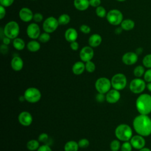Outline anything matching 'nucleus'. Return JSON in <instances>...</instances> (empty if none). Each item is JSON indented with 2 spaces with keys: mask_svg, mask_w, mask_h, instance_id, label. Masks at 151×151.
Listing matches in <instances>:
<instances>
[{
  "mask_svg": "<svg viewBox=\"0 0 151 151\" xmlns=\"http://www.w3.org/2000/svg\"><path fill=\"white\" fill-rule=\"evenodd\" d=\"M132 124L137 134L143 137L151 134V118L148 115L139 114L134 118Z\"/></svg>",
  "mask_w": 151,
  "mask_h": 151,
  "instance_id": "f257e3e1",
  "label": "nucleus"
},
{
  "mask_svg": "<svg viewBox=\"0 0 151 151\" xmlns=\"http://www.w3.org/2000/svg\"><path fill=\"white\" fill-rule=\"evenodd\" d=\"M135 106L139 114L149 115L151 113V95L147 93L139 94L136 100Z\"/></svg>",
  "mask_w": 151,
  "mask_h": 151,
  "instance_id": "f03ea898",
  "label": "nucleus"
},
{
  "mask_svg": "<svg viewBox=\"0 0 151 151\" xmlns=\"http://www.w3.org/2000/svg\"><path fill=\"white\" fill-rule=\"evenodd\" d=\"M114 134L116 137L122 142L129 141L133 135V130L127 124L122 123L119 124L115 129Z\"/></svg>",
  "mask_w": 151,
  "mask_h": 151,
  "instance_id": "7ed1b4c3",
  "label": "nucleus"
},
{
  "mask_svg": "<svg viewBox=\"0 0 151 151\" xmlns=\"http://www.w3.org/2000/svg\"><path fill=\"white\" fill-rule=\"evenodd\" d=\"M4 34L5 37L14 40L19 34L20 28L18 23L15 21H10L8 22L3 28Z\"/></svg>",
  "mask_w": 151,
  "mask_h": 151,
  "instance_id": "20e7f679",
  "label": "nucleus"
},
{
  "mask_svg": "<svg viewBox=\"0 0 151 151\" xmlns=\"http://www.w3.org/2000/svg\"><path fill=\"white\" fill-rule=\"evenodd\" d=\"M23 96L25 100L27 102L36 103L41 100L42 94L38 88L34 87H30L25 90Z\"/></svg>",
  "mask_w": 151,
  "mask_h": 151,
  "instance_id": "39448f33",
  "label": "nucleus"
},
{
  "mask_svg": "<svg viewBox=\"0 0 151 151\" xmlns=\"http://www.w3.org/2000/svg\"><path fill=\"white\" fill-rule=\"evenodd\" d=\"M110 80L113 88L119 91L124 89L127 83L126 76L121 73H116L113 75Z\"/></svg>",
  "mask_w": 151,
  "mask_h": 151,
  "instance_id": "423d86ee",
  "label": "nucleus"
},
{
  "mask_svg": "<svg viewBox=\"0 0 151 151\" xmlns=\"http://www.w3.org/2000/svg\"><path fill=\"white\" fill-rule=\"evenodd\" d=\"M106 18L107 22L114 26L120 25L124 19L122 12L117 9H112L109 11Z\"/></svg>",
  "mask_w": 151,
  "mask_h": 151,
  "instance_id": "0eeeda50",
  "label": "nucleus"
},
{
  "mask_svg": "<svg viewBox=\"0 0 151 151\" xmlns=\"http://www.w3.org/2000/svg\"><path fill=\"white\" fill-rule=\"evenodd\" d=\"M146 82L141 78H134L131 80L129 84V89L130 91L136 94L143 93L146 88Z\"/></svg>",
  "mask_w": 151,
  "mask_h": 151,
  "instance_id": "6e6552de",
  "label": "nucleus"
},
{
  "mask_svg": "<svg viewBox=\"0 0 151 151\" xmlns=\"http://www.w3.org/2000/svg\"><path fill=\"white\" fill-rule=\"evenodd\" d=\"M94 86L98 93L104 94L112 87L111 80L106 77H101L97 78L95 82Z\"/></svg>",
  "mask_w": 151,
  "mask_h": 151,
  "instance_id": "1a4fd4ad",
  "label": "nucleus"
},
{
  "mask_svg": "<svg viewBox=\"0 0 151 151\" xmlns=\"http://www.w3.org/2000/svg\"><path fill=\"white\" fill-rule=\"evenodd\" d=\"M58 19L52 16L45 18L42 23V29L44 32L49 34L54 32L59 26Z\"/></svg>",
  "mask_w": 151,
  "mask_h": 151,
  "instance_id": "9d476101",
  "label": "nucleus"
},
{
  "mask_svg": "<svg viewBox=\"0 0 151 151\" xmlns=\"http://www.w3.org/2000/svg\"><path fill=\"white\" fill-rule=\"evenodd\" d=\"M26 33L27 36L31 40H37L41 34L40 26L36 22L30 23L27 27Z\"/></svg>",
  "mask_w": 151,
  "mask_h": 151,
  "instance_id": "9b49d317",
  "label": "nucleus"
},
{
  "mask_svg": "<svg viewBox=\"0 0 151 151\" xmlns=\"http://www.w3.org/2000/svg\"><path fill=\"white\" fill-rule=\"evenodd\" d=\"M94 55V52L93 48L90 45L83 47L80 51L79 57L81 61L84 63L91 61Z\"/></svg>",
  "mask_w": 151,
  "mask_h": 151,
  "instance_id": "f8f14e48",
  "label": "nucleus"
},
{
  "mask_svg": "<svg viewBox=\"0 0 151 151\" xmlns=\"http://www.w3.org/2000/svg\"><path fill=\"white\" fill-rule=\"evenodd\" d=\"M139 55L133 51H129L125 52L122 57L123 63L126 65H132L137 63L138 61Z\"/></svg>",
  "mask_w": 151,
  "mask_h": 151,
  "instance_id": "ddd939ff",
  "label": "nucleus"
},
{
  "mask_svg": "<svg viewBox=\"0 0 151 151\" xmlns=\"http://www.w3.org/2000/svg\"><path fill=\"white\" fill-rule=\"evenodd\" d=\"M18 120L22 126L27 127L32 124L33 117L29 111H22L18 114Z\"/></svg>",
  "mask_w": 151,
  "mask_h": 151,
  "instance_id": "4468645a",
  "label": "nucleus"
},
{
  "mask_svg": "<svg viewBox=\"0 0 151 151\" xmlns=\"http://www.w3.org/2000/svg\"><path fill=\"white\" fill-rule=\"evenodd\" d=\"M129 141L133 148L138 150L145 147L146 145V140L145 139V137L140 134H137L136 135H133Z\"/></svg>",
  "mask_w": 151,
  "mask_h": 151,
  "instance_id": "2eb2a0df",
  "label": "nucleus"
},
{
  "mask_svg": "<svg viewBox=\"0 0 151 151\" xmlns=\"http://www.w3.org/2000/svg\"><path fill=\"white\" fill-rule=\"evenodd\" d=\"M106 101L110 104H115L117 103L121 97L120 91L114 88L110 89L106 94Z\"/></svg>",
  "mask_w": 151,
  "mask_h": 151,
  "instance_id": "dca6fc26",
  "label": "nucleus"
},
{
  "mask_svg": "<svg viewBox=\"0 0 151 151\" xmlns=\"http://www.w3.org/2000/svg\"><path fill=\"white\" fill-rule=\"evenodd\" d=\"M18 15L22 21L28 22L33 19L34 14L30 8L28 7H22L20 9Z\"/></svg>",
  "mask_w": 151,
  "mask_h": 151,
  "instance_id": "f3484780",
  "label": "nucleus"
},
{
  "mask_svg": "<svg viewBox=\"0 0 151 151\" xmlns=\"http://www.w3.org/2000/svg\"><path fill=\"white\" fill-rule=\"evenodd\" d=\"M64 38L65 40L70 43L76 41L78 38L77 31L74 28H68L64 32Z\"/></svg>",
  "mask_w": 151,
  "mask_h": 151,
  "instance_id": "a211bd4d",
  "label": "nucleus"
},
{
  "mask_svg": "<svg viewBox=\"0 0 151 151\" xmlns=\"http://www.w3.org/2000/svg\"><path fill=\"white\" fill-rule=\"evenodd\" d=\"M11 66L13 70L15 71H19L23 68L24 61L20 57L15 56L11 60Z\"/></svg>",
  "mask_w": 151,
  "mask_h": 151,
  "instance_id": "6ab92c4d",
  "label": "nucleus"
},
{
  "mask_svg": "<svg viewBox=\"0 0 151 151\" xmlns=\"http://www.w3.org/2000/svg\"><path fill=\"white\" fill-rule=\"evenodd\" d=\"M102 42V37L99 34H91L88 40V45L93 48L99 47Z\"/></svg>",
  "mask_w": 151,
  "mask_h": 151,
  "instance_id": "aec40b11",
  "label": "nucleus"
},
{
  "mask_svg": "<svg viewBox=\"0 0 151 151\" xmlns=\"http://www.w3.org/2000/svg\"><path fill=\"white\" fill-rule=\"evenodd\" d=\"M85 70V63L82 61L76 62L72 66V72L74 74L77 76L82 74Z\"/></svg>",
  "mask_w": 151,
  "mask_h": 151,
  "instance_id": "412c9836",
  "label": "nucleus"
},
{
  "mask_svg": "<svg viewBox=\"0 0 151 151\" xmlns=\"http://www.w3.org/2000/svg\"><path fill=\"white\" fill-rule=\"evenodd\" d=\"M74 8L80 11H84L90 6L89 0H74Z\"/></svg>",
  "mask_w": 151,
  "mask_h": 151,
  "instance_id": "4be33fe9",
  "label": "nucleus"
},
{
  "mask_svg": "<svg viewBox=\"0 0 151 151\" xmlns=\"http://www.w3.org/2000/svg\"><path fill=\"white\" fill-rule=\"evenodd\" d=\"M120 26L122 27L123 31H129L132 30L134 28L135 22L133 20L129 18L124 19L121 22Z\"/></svg>",
  "mask_w": 151,
  "mask_h": 151,
  "instance_id": "5701e85b",
  "label": "nucleus"
},
{
  "mask_svg": "<svg viewBox=\"0 0 151 151\" xmlns=\"http://www.w3.org/2000/svg\"><path fill=\"white\" fill-rule=\"evenodd\" d=\"M27 50L31 52H36L38 51L41 48V44L40 41L36 40H31L27 44Z\"/></svg>",
  "mask_w": 151,
  "mask_h": 151,
  "instance_id": "b1692460",
  "label": "nucleus"
},
{
  "mask_svg": "<svg viewBox=\"0 0 151 151\" xmlns=\"http://www.w3.org/2000/svg\"><path fill=\"white\" fill-rule=\"evenodd\" d=\"M79 148L78 142L75 140H69L64 146V151H78Z\"/></svg>",
  "mask_w": 151,
  "mask_h": 151,
  "instance_id": "393cba45",
  "label": "nucleus"
},
{
  "mask_svg": "<svg viewBox=\"0 0 151 151\" xmlns=\"http://www.w3.org/2000/svg\"><path fill=\"white\" fill-rule=\"evenodd\" d=\"M12 45L15 50L18 51H22L25 47V43L22 38L17 37L12 40Z\"/></svg>",
  "mask_w": 151,
  "mask_h": 151,
  "instance_id": "a878e982",
  "label": "nucleus"
},
{
  "mask_svg": "<svg viewBox=\"0 0 151 151\" xmlns=\"http://www.w3.org/2000/svg\"><path fill=\"white\" fill-rule=\"evenodd\" d=\"M40 142L38 140L31 139L27 142L26 146L28 150L35 151L37 150V149L40 146Z\"/></svg>",
  "mask_w": 151,
  "mask_h": 151,
  "instance_id": "bb28decb",
  "label": "nucleus"
},
{
  "mask_svg": "<svg viewBox=\"0 0 151 151\" xmlns=\"http://www.w3.org/2000/svg\"><path fill=\"white\" fill-rule=\"evenodd\" d=\"M145 67L143 65H138L134 67L133 69V75L137 78H141L143 77V75L145 72Z\"/></svg>",
  "mask_w": 151,
  "mask_h": 151,
  "instance_id": "cd10ccee",
  "label": "nucleus"
},
{
  "mask_svg": "<svg viewBox=\"0 0 151 151\" xmlns=\"http://www.w3.org/2000/svg\"><path fill=\"white\" fill-rule=\"evenodd\" d=\"M57 19L60 25H65L70 23L71 18L68 14H63L58 17Z\"/></svg>",
  "mask_w": 151,
  "mask_h": 151,
  "instance_id": "c85d7f7f",
  "label": "nucleus"
},
{
  "mask_svg": "<svg viewBox=\"0 0 151 151\" xmlns=\"http://www.w3.org/2000/svg\"><path fill=\"white\" fill-rule=\"evenodd\" d=\"M121 143L120 140L117 139L113 140L110 143V149L111 151H119L120 150L121 147Z\"/></svg>",
  "mask_w": 151,
  "mask_h": 151,
  "instance_id": "c756f323",
  "label": "nucleus"
},
{
  "mask_svg": "<svg viewBox=\"0 0 151 151\" xmlns=\"http://www.w3.org/2000/svg\"><path fill=\"white\" fill-rule=\"evenodd\" d=\"M95 12H96V15L99 17V18H104V17H106V15H107V11L105 9V8H104L103 6H99L97 8H96V10H95Z\"/></svg>",
  "mask_w": 151,
  "mask_h": 151,
  "instance_id": "7c9ffc66",
  "label": "nucleus"
},
{
  "mask_svg": "<svg viewBox=\"0 0 151 151\" xmlns=\"http://www.w3.org/2000/svg\"><path fill=\"white\" fill-rule=\"evenodd\" d=\"M143 65L147 68H151V54H147L142 59Z\"/></svg>",
  "mask_w": 151,
  "mask_h": 151,
  "instance_id": "2f4dec72",
  "label": "nucleus"
},
{
  "mask_svg": "<svg viewBox=\"0 0 151 151\" xmlns=\"http://www.w3.org/2000/svg\"><path fill=\"white\" fill-rule=\"evenodd\" d=\"M50 39H51L50 34L46 32L41 33V34L40 35L38 38V41L41 43H47L50 40Z\"/></svg>",
  "mask_w": 151,
  "mask_h": 151,
  "instance_id": "473e14b6",
  "label": "nucleus"
},
{
  "mask_svg": "<svg viewBox=\"0 0 151 151\" xmlns=\"http://www.w3.org/2000/svg\"><path fill=\"white\" fill-rule=\"evenodd\" d=\"M85 68L86 71L89 73H92L96 70V65L91 60L85 63Z\"/></svg>",
  "mask_w": 151,
  "mask_h": 151,
  "instance_id": "72a5a7b5",
  "label": "nucleus"
},
{
  "mask_svg": "<svg viewBox=\"0 0 151 151\" xmlns=\"http://www.w3.org/2000/svg\"><path fill=\"white\" fill-rule=\"evenodd\" d=\"M133 147L130 142V141L123 142V143L121 145L120 150L121 151H132Z\"/></svg>",
  "mask_w": 151,
  "mask_h": 151,
  "instance_id": "f704fd0d",
  "label": "nucleus"
},
{
  "mask_svg": "<svg viewBox=\"0 0 151 151\" xmlns=\"http://www.w3.org/2000/svg\"><path fill=\"white\" fill-rule=\"evenodd\" d=\"M78 144L80 148L84 149V148H87L90 145V142L86 138H82L78 140Z\"/></svg>",
  "mask_w": 151,
  "mask_h": 151,
  "instance_id": "c9c22d12",
  "label": "nucleus"
},
{
  "mask_svg": "<svg viewBox=\"0 0 151 151\" xmlns=\"http://www.w3.org/2000/svg\"><path fill=\"white\" fill-rule=\"evenodd\" d=\"M79 29H80V31L82 33L85 34H88L91 32V28L86 24L81 25Z\"/></svg>",
  "mask_w": 151,
  "mask_h": 151,
  "instance_id": "e433bc0d",
  "label": "nucleus"
},
{
  "mask_svg": "<svg viewBox=\"0 0 151 151\" xmlns=\"http://www.w3.org/2000/svg\"><path fill=\"white\" fill-rule=\"evenodd\" d=\"M143 79L146 83L151 82V68H147L143 75Z\"/></svg>",
  "mask_w": 151,
  "mask_h": 151,
  "instance_id": "4c0bfd02",
  "label": "nucleus"
},
{
  "mask_svg": "<svg viewBox=\"0 0 151 151\" xmlns=\"http://www.w3.org/2000/svg\"><path fill=\"white\" fill-rule=\"evenodd\" d=\"M43 15L40 12H36L34 14V17H33V20L35 22L38 23L41 22L43 20Z\"/></svg>",
  "mask_w": 151,
  "mask_h": 151,
  "instance_id": "58836bf2",
  "label": "nucleus"
},
{
  "mask_svg": "<svg viewBox=\"0 0 151 151\" xmlns=\"http://www.w3.org/2000/svg\"><path fill=\"white\" fill-rule=\"evenodd\" d=\"M49 139L48 134L46 133H41L38 137V140L41 143H45Z\"/></svg>",
  "mask_w": 151,
  "mask_h": 151,
  "instance_id": "ea45409f",
  "label": "nucleus"
},
{
  "mask_svg": "<svg viewBox=\"0 0 151 151\" xmlns=\"http://www.w3.org/2000/svg\"><path fill=\"white\" fill-rule=\"evenodd\" d=\"M15 0H0V5L5 8L11 6L14 2Z\"/></svg>",
  "mask_w": 151,
  "mask_h": 151,
  "instance_id": "a19ab883",
  "label": "nucleus"
},
{
  "mask_svg": "<svg viewBox=\"0 0 151 151\" xmlns=\"http://www.w3.org/2000/svg\"><path fill=\"white\" fill-rule=\"evenodd\" d=\"M37 151H52L51 147L47 144H44L41 145Z\"/></svg>",
  "mask_w": 151,
  "mask_h": 151,
  "instance_id": "79ce46f5",
  "label": "nucleus"
},
{
  "mask_svg": "<svg viewBox=\"0 0 151 151\" xmlns=\"http://www.w3.org/2000/svg\"><path fill=\"white\" fill-rule=\"evenodd\" d=\"M101 2V0H89L90 6L94 8H97L100 6Z\"/></svg>",
  "mask_w": 151,
  "mask_h": 151,
  "instance_id": "37998d69",
  "label": "nucleus"
},
{
  "mask_svg": "<svg viewBox=\"0 0 151 151\" xmlns=\"http://www.w3.org/2000/svg\"><path fill=\"white\" fill-rule=\"evenodd\" d=\"M96 99L97 101H98L99 103H102L103 101L106 100V96L104 94L98 93V94L96 95Z\"/></svg>",
  "mask_w": 151,
  "mask_h": 151,
  "instance_id": "c03bdc74",
  "label": "nucleus"
},
{
  "mask_svg": "<svg viewBox=\"0 0 151 151\" xmlns=\"http://www.w3.org/2000/svg\"><path fill=\"white\" fill-rule=\"evenodd\" d=\"M70 47L72 50L77 51L79 48V44L78 43V42L77 41H75L70 42Z\"/></svg>",
  "mask_w": 151,
  "mask_h": 151,
  "instance_id": "a18cd8bd",
  "label": "nucleus"
},
{
  "mask_svg": "<svg viewBox=\"0 0 151 151\" xmlns=\"http://www.w3.org/2000/svg\"><path fill=\"white\" fill-rule=\"evenodd\" d=\"M0 50H1V52L2 54H6L8 53V50H9V48L8 47L7 45H5V44H1V47H0Z\"/></svg>",
  "mask_w": 151,
  "mask_h": 151,
  "instance_id": "49530a36",
  "label": "nucleus"
},
{
  "mask_svg": "<svg viewBox=\"0 0 151 151\" xmlns=\"http://www.w3.org/2000/svg\"><path fill=\"white\" fill-rule=\"evenodd\" d=\"M6 15L5 8L3 6H0V19H2Z\"/></svg>",
  "mask_w": 151,
  "mask_h": 151,
  "instance_id": "de8ad7c7",
  "label": "nucleus"
},
{
  "mask_svg": "<svg viewBox=\"0 0 151 151\" xmlns=\"http://www.w3.org/2000/svg\"><path fill=\"white\" fill-rule=\"evenodd\" d=\"M1 40H2V44L8 45L11 43V40L9 38L4 36V37L1 39Z\"/></svg>",
  "mask_w": 151,
  "mask_h": 151,
  "instance_id": "09e8293b",
  "label": "nucleus"
},
{
  "mask_svg": "<svg viewBox=\"0 0 151 151\" xmlns=\"http://www.w3.org/2000/svg\"><path fill=\"white\" fill-rule=\"evenodd\" d=\"M123 31V29H122V27L120 26V27H118L116 28V29H115V30H114V33H115L116 34H117V35H119V34H120Z\"/></svg>",
  "mask_w": 151,
  "mask_h": 151,
  "instance_id": "8fccbe9b",
  "label": "nucleus"
},
{
  "mask_svg": "<svg viewBox=\"0 0 151 151\" xmlns=\"http://www.w3.org/2000/svg\"><path fill=\"white\" fill-rule=\"evenodd\" d=\"M143 52V48L142 47H138L136 49V51H135V52L138 55H141Z\"/></svg>",
  "mask_w": 151,
  "mask_h": 151,
  "instance_id": "3c124183",
  "label": "nucleus"
},
{
  "mask_svg": "<svg viewBox=\"0 0 151 151\" xmlns=\"http://www.w3.org/2000/svg\"><path fill=\"white\" fill-rule=\"evenodd\" d=\"M146 88H147L150 92H151V82L147 83V84H146Z\"/></svg>",
  "mask_w": 151,
  "mask_h": 151,
  "instance_id": "603ef678",
  "label": "nucleus"
},
{
  "mask_svg": "<svg viewBox=\"0 0 151 151\" xmlns=\"http://www.w3.org/2000/svg\"><path fill=\"white\" fill-rule=\"evenodd\" d=\"M139 151H151V150L149 147H144L140 149V150H139Z\"/></svg>",
  "mask_w": 151,
  "mask_h": 151,
  "instance_id": "864d4df0",
  "label": "nucleus"
},
{
  "mask_svg": "<svg viewBox=\"0 0 151 151\" xmlns=\"http://www.w3.org/2000/svg\"><path fill=\"white\" fill-rule=\"evenodd\" d=\"M116 1H118V2H124V1H126V0H116Z\"/></svg>",
  "mask_w": 151,
  "mask_h": 151,
  "instance_id": "5fc2aeb1",
  "label": "nucleus"
},
{
  "mask_svg": "<svg viewBox=\"0 0 151 151\" xmlns=\"http://www.w3.org/2000/svg\"><path fill=\"white\" fill-rule=\"evenodd\" d=\"M105 151H111V150H105Z\"/></svg>",
  "mask_w": 151,
  "mask_h": 151,
  "instance_id": "6e6d98bb",
  "label": "nucleus"
},
{
  "mask_svg": "<svg viewBox=\"0 0 151 151\" xmlns=\"http://www.w3.org/2000/svg\"><path fill=\"white\" fill-rule=\"evenodd\" d=\"M31 1H35V0H31Z\"/></svg>",
  "mask_w": 151,
  "mask_h": 151,
  "instance_id": "4d7b16f0",
  "label": "nucleus"
}]
</instances>
